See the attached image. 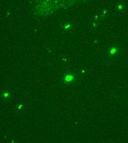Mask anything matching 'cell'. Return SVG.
<instances>
[{
	"label": "cell",
	"mask_w": 128,
	"mask_h": 143,
	"mask_svg": "<svg viewBox=\"0 0 128 143\" xmlns=\"http://www.w3.org/2000/svg\"><path fill=\"white\" fill-rule=\"evenodd\" d=\"M118 52V48L117 46H114L109 50V55L114 57Z\"/></svg>",
	"instance_id": "1"
},
{
	"label": "cell",
	"mask_w": 128,
	"mask_h": 143,
	"mask_svg": "<svg viewBox=\"0 0 128 143\" xmlns=\"http://www.w3.org/2000/svg\"><path fill=\"white\" fill-rule=\"evenodd\" d=\"M74 79V77L72 75H67L65 78V80L67 82H71Z\"/></svg>",
	"instance_id": "2"
}]
</instances>
